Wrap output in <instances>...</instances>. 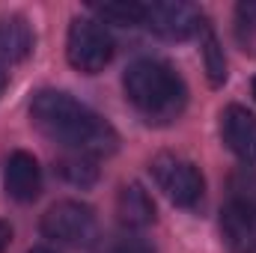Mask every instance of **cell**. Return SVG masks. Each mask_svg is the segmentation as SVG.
<instances>
[{
	"instance_id": "7a4b0ae2",
	"label": "cell",
	"mask_w": 256,
	"mask_h": 253,
	"mask_svg": "<svg viewBox=\"0 0 256 253\" xmlns=\"http://www.w3.org/2000/svg\"><path fill=\"white\" fill-rule=\"evenodd\" d=\"M126 98L134 110L155 126H167L182 116L188 104V86L176 74V68L161 60H137L128 66L126 78Z\"/></svg>"
},
{
	"instance_id": "5bb4252c",
	"label": "cell",
	"mask_w": 256,
	"mask_h": 253,
	"mask_svg": "<svg viewBox=\"0 0 256 253\" xmlns=\"http://www.w3.org/2000/svg\"><path fill=\"white\" fill-rule=\"evenodd\" d=\"M96 12H98L104 21H110V24L134 27V24H143L146 6H143V3H104V6H96Z\"/></svg>"
},
{
	"instance_id": "ffe728a7",
	"label": "cell",
	"mask_w": 256,
	"mask_h": 253,
	"mask_svg": "<svg viewBox=\"0 0 256 253\" xmlns=\"http://www.w3.org/2000/svg\"><path fill=\"white\" fill-rule=\"evenodd\" d=\"M254 98H256V78H254Z\"/></svg>"
},
{
	"instance_id": "277c9868",
	"label": "cell",
	"mask_w": 256,
	"mask_h": 253,
	"mask_svg": "<svg viewBox=\"0 0 256 253\" xmlns=\"http://www.w3.org/2000/svg\"><path fill=\"white\" fill-rule=\"evenodd\" d=\"M42 236L57 242V244L84 248L96 238V214L90 206L74 202V200L54 202L42 214Z\"/></svg>"
},
{
	"instance_id": "ac0fdd59",
	"label": "cell",
	"mask_w": 256,
	"mask_h": 253,
	"mask_svg": "<svg viewBox=\"0 0 256 253\" xmlns=\"http://www.w3.org/2000/svg\"><path fill=\"white\" fill-rule=\"evenodd\" d=\"M3 90H6V74L0 72V96H3Z\"/></svg>"
},
{
	"instance_id": "9c48e42d",
	"label": "cell",
	"mask_w": 256,
	"mask_h": 253,
	"mask_svg": "<svg viewBox=\"0 0 256 253\" xmlns=\"http://www.w3.org/2000/svg\"><path fill=\"white\" fill-rule=\"evenodd\" d=\"M6 194L18 202H33L42 190V170L39 161L30 152H12L6 161V176H3Z\"/></svg>"
},
{
	"instance_id": "9a60e30c",
	"label": "cell",
	"mask_w": 256,
	"mask_h": 253,
	"mask_svg": "<svg viewBox=\"0 0 256 253\" xmlns=\"http://www.w3.org/2000/svg\"><path fill=\"white\" fill-rule=\"evenodd\" d=\"M108 253H155V250H152V244H146L137 236H122L108 248Z\"/></svg>"
},
{
	"instance_id": "5b68a950",
	"label": "cell",
	"mask_w": 256,
	"mask_h": 253,
	"mask_svg": "<svg viewBox=\"0 0 256 253\" xmlns=\"http://www.w3.org/2000/svg\"><path fill=\"white\" fill-rule=\"evenodd\" d=\"M152 176H155V185L164 190V196L182 208H194L200 200H202V173L196 170V164L179 158V155H158L152 161Z\"/></svg>"
},
{
	"instance_id": "d6986e66",
	"label": "cell",
	"mask_w": 256,
	"mask_h": 253,
	"mask_svg": "<svg viewBox=\"0 0 256 253\" xmlns=\"http://www.w3.org/2000/svg\"><path fill=\"white\" fill-rule=\"evenodd\" d=\"M27 253H54V250H48V248H33V250H27Z\"/></svg>"
},
{
	"instance_id": "7c38bea8",
	"label": "cell",
	"mask_w": 256,
	"mask_h": 253,
	"mask_svg": "<svg viewBox=\"0 0 256 253\" xmlns=\"http://www.w3.org/2000/svg\"><path fill=\"white\" fill-rule=\"evenodd\" d=\"M57 170H60V176H63L66 182L80 185V188L92 185V182H96V176H98V170H96L92 158H86V155H68V158H63V161L57 164Z\"/></svg>"
},
{
	"instance_id": "52a82bcc",
	"label": "cell",
	"mask_w": 256,
	"mask_h": 253,
	"mask_svg": "<svg viewBox=\"0 0 256 253\" xmlns=\"http://www.w3.org/2000/svg\"><path fill=\"white\" fill-rule=\"evenodd\" d=\"M220 134L236 158H242L244 164H256V114L238 104L226 108L220 116Z\"/></svg>"
},
{
	"instance_id": "8fae6325",
	"label": "cell",
	"mask_w": 256,
	"mask_h": 253,
	"mask_svg": "<svg viewBox=\"0 0 256 253\" xmlns=\"http://www.w3.org/2000/svg\"><path fill=\"white\" fill-rule=\"evenodd\" d=\"M33 51V30L24 18H0V63H21Z\"/></svg>"
},
{
	"instance_id": "6da1fadb",
	"label": "cell",
	"mask_w": 256,
	"mask_h": 253,
	"mask_svg": "<svg viewBox=\"0 0 256 253\" xmlns=\"http://www.w3.org/2000/svg\"><path fill=\"white\" fill-rule=\"evenodd\" d=\"M30 120L42 134L72 149L74 155H110L120 143L114 126L60 90H42L30 102Z\"/></svg>"
},
{
	"instance_id": "2e32d148",
	"label": "cell",
	"mask_w": 256,
	"mask_h": 253,
	"mask_svg": "<svg viewBox=\"0 0 256 253\" xmlns=\"http://www.w3.org/2000/svg\"><path fill=\"white\" fill-rule=\"evenodd\" d=\"M238 21L248 24L250 30H256V0H244V3H238Z\"/></svg>"
},
{
	"instance_id": "30bf717a",
	"label": "cell",
	"mask_w": 256,
	"mask_h": 253,
	"mask_svg": "<svg viewBox=\"0 0 256 253\" xmlns=\"http://www.w3.org/2000/svg\"><path fill=\"white\" fill-rule=\"evenodd\" d=\"M116 212H120V220L131 230H143L155 220V202L140 185H126L120 190Z\"/></svg>"
},
{
	"instance_id": "8992f818",
	"label": "cell",
	"mask_w": 256,
	"mask_h": 253,
	"mask_svg": "<svg viewBox=\"0 0 256 253\" xmlns=\"http://www.w3.org/2000/svg\"><path fill=\"white\" fill-rule=\"evenodd\" d=\"M143 24L158 33L161 39H188L202 30V15L194 9L191 3H149Z\"/></svg>"
},
{
	"instance_id": "e0dca14e",
	"label": "cell",
	"mask_w": 256,
	"mask_h": 253,
	"mask_svg": "<svg viewBox=\"0 0 256 253\" xmlns=\"http://www.w3.org/2000/svg\"><path fill=\"white\" fill-rule=\"evenodd\" d=\"M9 238H12V230H9V224H3V220H0V250H6V248H9Z\"/></svg>"
},
{
	"instance_id": "4fadbf2b",
	"label": "cell",
	"mask_w": 256,
	"mask_h": 253,
	"mask_svg": "<svg viewBox=\"0 0 256 253\" xmlns=\"http://www.w3.org/2000/svg\"><path fill=\"white\" fill-rule=\"evenodd\" d=\"M202 57H206V72H208V80L218 86L226 80V60H224V51L214 39V33L202 24Z\"/></svg>"
},
{
	"instance_id": "ba28073f",
	"label": "cell",
	"mask_w": 256,
	"mask_h": 253,
	"mask_svg": "<svg viewBox=\"0 0 256 253\" xmlns=\"http://www.w3.org/2000/svg\"><path fill=\"white\" fill-rule=\"evenodd\" d=\"M220 232L232 253H256V208L232 200L220 212Z\"/></svg>"
},
{
	"instance_id": "3957f363",
	"label": "cell",
	"mask_w": 256,
	"mask_h": 253,
	"mask_svg": "<svg viewBox=\"0 0 256 253\" xmlns=\"http://www.w3.org/2000/svg\"><path fill=\"white\" fill-rule=\"evenodd\" d=\"M66 57L84 74H98L104 66L114 60V39L110 33L90 18H78L68 27L66 39Z\"/></svg>"
}]
</instances>
